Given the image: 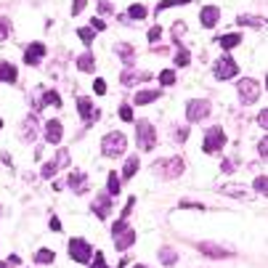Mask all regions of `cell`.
Returning <instances> with one entry per match:
<instances>
[{
    "label": "cell",
    "instance_id": "1",
    "mask_svg": "<svg viewBox=\"0 0 268 268\" xmlns=\"http://www.w3.org/2000/svg\"><path fill=\"white\" fill-rule=\"evenodd\" d=\"M135 141H138V146L144 151L154 149V144H157V130H154V125L149 119H138V122H135Z\"/></svg>",
    "mask_w": 268,
    "mask_h": 268
},
{
    "label": "cell",
    "instance_id": "2",
    "mask_svg": "<svg viewBox=\"0 0 268 268\" xmlns=\"http://www.w3.org/2000/svg\"><path fill=\"white\" fill-rule=\"evenodd\" d=\"M125 149H128V141H125L122 133H106L104 141H101V151L106 157H119Z\"/></svg>",
    "mask_w": 268,
    "mask_h": 268
},
{
    "label": "cell",
    "instance_id": "3",
    "mask_svg": "<svg viewBox=\"0 0 268 268\" xmlns=\"http://www.w3.org/2000/svg\"><path fill=\"white\" fill-rule=\"evenodd\" d=\"M226 146V133L220 128H210L207 133H204V144H202V149L207 151V154H215V151H220Z\"/></svg>",
    "mask_w": 268,
    "mask_h": 268
},
{
    "label": "cell",
    "instance_id": "4",
    "mask_svg": "<svg viewBox=\"0 0 268 268\" xmlns=\"http://www.w3.org/2000/svg\"><path fill=\"white\" fill-rule=\"evenodd\" d=\"M90 255H93V247H90L85 239H72L69 242V258L77 260V263H88Z\"/></svg>",
    "mask_w": 268,
    "mask_h": 268
},
{
    "label": "cell",
    "instance_id": "5",
    "mask_svg": "<svg viewBox=\"0 0 268 268\" xmlns=\"http://www.w3.org/2000/svg\"><path fill=\"white\" fill-rule=\"evenodd\" d=\"M154 173H159L162 178H178L184 173V159H162L159 165H154Z\"/></svg>",
    "mask_w": 268,
    "mask_h": 268
},
{
    "label": "cell",
    "instance_id": "6",
    "mask_svg": "<svg viewBox=\"0 0 268 268\" xmlns=\"http://www.w3.org/2000/svg\"><path fill=\"white\" fill-rule=\"evenodd\" d=\"M239 96H242L244 104H252V101L260 96V83H258V80H252V77L239 80Z\"/></svg>",
    "mask_w": 268,
    "mask_h": 268
},
{
    "label": "cell",
    "instance_id": "7",
    "mask_svg": "<svg viewBox=\"0 0 268 268\" xmlns=\"http://www.w3.org/2000/svg\"><path fill=\"white\" fill-rule=\"evenodd\" d=\"M210 115V101L207 99H194L189 106H186V117H189V122H199V119H204Z\"/></svg>",
    "mask_w": 268,
    "mask_h": 268
},
{
    "label": "cell",
    "instance_id": "8",
    "mask_svg": "<svg viewBox=\"0 0 268 268\" xmlns=\"http://www.w3.org/2000/svg\"><path fill=\"white\" fill-rule=\"evenodd\" d=\"M236 75H239L236 61H234L231 56H220V61L215 64V77H218V80H231Z\"/></svg>",
    "mask_w": 268,
    "mask_h": 268
},
{
    "label": "cell",
    "instance_id": "9",
    "mask_svg": "<svg viewBox=\"0 0 268 268\" xmlns=\"http://www.w3.org/2000/svg\"><path fill=\"white\" fill-rule=\"evenodd\" d=\"M77 109H80V117H83L85 125H93L96 117H99V112L93 109V104H90V99H77Z\"/></svg>",
    "mask_w": 268,
    "mask_h": 268
},
{
    "label": "cell",
    "instance_id": "10",
    "mask_svg": "<svg viewBox=\"0 0 268 268\" xmlns=\"http://www.w3.org/2000/svg\"><path fill=\"white\" fill-rule=\"evenodd\" d=\"M43 56H45V45H43V43H32L30 48L24 50V61H27L30 67L40 64V61H43Z\"/></svg>",
    "mask_w": 268,
    "mask_h": 268
},
{
    "label": "cell",
    "instance_id": "11",
    "mask_svg": "<svg viewBox=\"0 0 268 268\" xmlns=\"http://www.w3.org/2000/svg\"><path fill=\"white\" fill-rule=\"evenodd\" d=\"M64 184L75 194H83V191H88V175L85 173H69V178H67Z\"/></svg>",
    "mask_w": 268,
    "mask_h": 268
},
{
    "label": "cell",
    "instance_id": "12",
    "mask_svg": "<svg viewBox=\"0 0 268 268\" xmlns=\"http://www.w3.org/2000/svg\"><path fill=\"white\" fill-rule=\"evenodd\" d=\"M61 133H64V130H61L59 119H48V122H45V138H48L50 144H61Z\"/></svg>",
    "mask_w": 268,
    "mask_h": 268
},
{
    "label": "cell",
    "instance_id": "13",
    "mask_svg": "<svg viewBox=\"0 0 268 268\" xmlns=\"http://www.w3.org/2000/svg\"><path fill=\"white\" fill-rule=\"evenodd\" d=\"M199 252L202 255H210V258H229V250H220L218 244H213V242H202L199 244Z\"/></svg>",
    "mask_w": 268,
    "mask_h": 268
},
{
    "label": "cell",
    "instance_id": "14",
    "mask_svg": "<svg viewBox=\"0 0 268 268\" xmlns=\"http://www.w3.org/2000/svg\"><path fill=\"white\" fill-rule=\"evenodd\" d=\"M93 210H96V215H99V218H109V210H112V199H109V194H101V197H96Z\"/></svg>",
    "mask_w": 268,
    "mask_h": 268
},
{
    "label": "cell",
    "instance_id": "15",
    "mask_svg": "<svg viewBox=\"0 0 268 268\" xmlns=\"http://www.w3.org/2000/svg\"><path fill=\"white\" fill-rule=\"evenodd\" d=\"M115 236H117V250H122V252L135 244V231H133V229H125V231L115 234Z\"/></svg>",
    "mask_w": 268,
    "mask_h": 268
},
{
    "label": "cell",
    "instance_id": "16",
    "mask_svg": "<svg viewBox=\"0 0 268 268\" xmlns=\"http://www.w3.org/2000/svg\"><path fill=\"white\" fill-rule=\"evenodd\" d=\"M218 19H220V11L215 8V5H207V8H202V27H215L218 24Z\"/></svg>",
    "mask_w": 268,
    "mask_h": 268
},
{
    "label": "cell",
    "instance_id": "17",
    "mask_svg": "<svg viewBox=\"0 0 268 268\" xmlns=\"http://www.w3.org/2000/svg\"><path fill=\"white\" fill-rule=\"evenodd\" d=\"M146 80H151V75H149V72H133V69L122 72V85H133V83H146Z\"/></svg>",
    "mask_w": 268,
    "mask_h": 268
},
{
    "label": "cell",
    "instance_id": "18",
    "mask_svg": "<svg viewBox=\"0 0 268 268\" xmlns=\"http://www.w3.org/2000/svg\"><path fill=\"white\" fill-rule=\"evenodd\" d=\"M45 104H53V106H61V99L56 90H43V99L35 101V109H43Z\"/></svg>",
    "mask_w": 268,
    "mask_h": 268
},
{
    "label": "cell",
    "instance_id": "19",
    "mask_svg": "<svg viewBox=\"0 0 268 268\" xmlns=\"http://www.w3.org/2000/svg\"><path fill=\"white\" fill-rule=\"evenodd\" d=\"M16 67L14 64H8V61H0V80L3 83H16Z\"/></svg>",
    "mask_w": 268,
    "mask_h": 268
},
{
    "label": "cell",
    "instance_id": "20",
    "mask_svg": "<svg viewBox=\"0 0 268 268\" xmlns=\"http://www.w3.org/2000/svg\"><path fill=\"white\" fill-rule=\"evenodd\" d=\"M115 50H117L119 56H122V61H125V64H133V61H135V48H133V45H128V43H119Z\"/></svg>",
    "mask_w": 268,
    "mask_h": 268
},
{
    "label": "cell",
    "instance_id": "21",
    "mask_svg": "<svg viewBox=\"0 0 268 268\" xmlns=\"http://www.w3.org/2000/svg\"><path fill=\"white\" fill-rule=\"evenodd\" d=\"M154 99H159V93H157V90H141V93H135V104H138V106H144V104H151V101Z\"/></svg>",
    "mask_w": 268,
    "mask_h": 268
},
{
    "label": "cell",
    "instance_id": "22",
    "mask_svg": "<svg viewBox=\"0 0 268 268\" xmlns=\"http://www.w3.org/2000/svg\"><path fill=\"white\" fill-rule=\"evenodd\" d=\"M77 67H80L83 72H93V69H96V59H93V53H83V56L77 59Z\"/></svg>",
    "mask_w": 268,
    "mask_h": 268
},
{
    "label": "cell",
    "instance_id": "23",
    "mask_svg": "<svg viewBox=\"0 0 268 268\" xmlns=\"http://www.w3.org/2000/svg\"><path fill=\"white\" fill-rule=\"evenodd\" d=\"M159 260H162L165 266H173V263H178V252L170 250V247H162L159 250Z\"/></svg>",
    "mask_w": 268,
    "mask_h": 268
},
{
    "label": "cell",
    "instance_id": "24",
    "mask_svg": "<svg viewBox=\"0 0 268 268\" xmlns=\"http://www.w3.org/2000/svg\"><path fill=\"white\" fill-rule=\"evenodd\" d=\"M138 173V157H130L128 162H125V170H122V178H133V175Z\"/></svg>",
    "mask_w": 268,
    "mask_h": 268
},
{
    "label": "cell",
    "instance_id": "25",
    "mask_svg": "<svg viewBox=\"0 0 268 268\" xmlns=\"http://www.w3.org/2000/svg\"><path fill=\"white\" fill-rule=\"evenodd\" d=\"M218 43H220V48H234V45H239L242 43V35H223V37H218Z\"/></svg>",
    "mask_w": 268,
    "mask_h": 268
},
{
    "label": "cell",
    "instance_id": "26",
    "mask_svg": "<svg viewBox=\"0 0 268 268\" xmlns=\"http://www.w3.org/2000/svg\"><path fill=\"white\" fill-rule=\"evenodd\" d=\"M35 260H37V263H53L56 255H53V250H37V252H35Z\"/></svg>",
    "mask_w": 268,
    "mask_h": 268
},
{
    "label": "cell",
    "instance_id": "27",
    "mask_svg": "<svg viewBox=\"0 0 268 268\" xmlns=\"http://www.w3.org/2000/svg\"><path fill=\"white\" fill-rule=\"evenodd\" d=\"M128 16L138 21V19H144V16H146V8H144V5H130V8H128Z\"/></svg>",
    "mask_w": 268,
    "mask_h": 268
},
{
    "label": "cell",
    "instance_id": "28",
    "mask_svg": "<svg viewBox=\"0 0 268 268\" xmlns=\"http://www.w3.org/2000/svg\"><path fill=\"white\" fill-rule=\"evenodd\" d=\"M106 189H109V194H119V175L117 173H109V184H106Z\"/></svg>",
    "mask_w": 268,
    "mask_h": 268
},
{
    "label": "cell",
    "instance_id": "29",
    "mask_svg": "<svg viewBox=\"0 0 268 268\" xmlns=\"http://www.w3.org/2000/svg\"><path fill=\"white\" fill-rule=\"evenodd\" d=\"M173 59H175V64H178V67H186V64H189V50H186V48H178V53H175L173 56Z\"/></svg>",
    "mask_w": 268,
    "mask_h": 268
},
{
    "label": "cell",
    "instance_id": "30",
    "mask_svg": "<svg viewBox=\"0 0 268 268\" xmlns=\"http://www.w3.org/2000/svg\"><path fill=\"white\" fill-rule=\"evenodd\" d=\"M77 35H80V40H83L85 45H90V43H93V37H96L90 27H83V30H77Z\"/></svg>",
    "mask_w": 268,
    "mask_h": 268
},
{
    "label": "cell",
    "instance_id": "31",
    "mask_svg": "<svg viewBox=\"0 0 268 268\" xmlns=\"http://www.w3.org/2000/svg\"><path fill=\"white\" fill-rule=\"evenodd\" d=\"M189 0H162V3H157V11H168L173 8V5H186Z\"/></svg>",
    "mask_w": 268,
    "mask_h": 268
},
{
    "label": "cell",
    "instance_id": "32",
    "mask_svg": "<svg viewBox=\"0 0 268 268\" xmlns=\"http://www.w3.org/2000/svg\"><path fill=\"white\" fill-rule=\"evenodd\" d=\"M56 170H59L56 159H53V162H45V165H43V178H53V175H56Z\"/></svg>",
    "mask_w": 268,
    "mask_h": 268
},
{
    "label": "cell",
    "instance_id": "33",
    "mask_svg": "<svg viewBox=\"0 0 268 268\" xmlns=\"http://www.w3.org/2000/svg\"><path fill=\"white\" fill-rule=\"evenodd\" d=\"M159 83H162V85H173V83H175V72H173V69L159 72Z\"/></svg>",
    "mask_w": 268,
    "mask_h": 268
},
{
    "label": "cell",
    "instance_id": "34",
    "mask_svg": "<svg viewBox=\"0 0 268 268\" xmlns=\"http://www.w3.org/2000/svg\"><path fill=\"white\" fill-rule=\"evenodd\" d=\"M56 165H59V168H67V165H69V151L59 149V154H56Z\"/></svg>",
    "mask_w": 268,
    "mask_h": 268
},
{
    "label": "cell",
    "instance_id": "35",
    "mask_svg": "<svg viewBox=\"0 0 268 268\" xmlns=\"http://www.w3.org/2000/svg\"><path fill=\"white\" fill-rule=\"evenodd\" d=\"M255 191H260L266 197V191H268V178L266 175H260V178H255Z\"/></svg>",
    "mask_w": 268,
    "mask_h": 268
},
{
    "label": "cell",
    "instance_id": "36",
    "mask_svg": "<svg viewBox=\"0 0 268 268\" xmlns=\"http://www.w3.org/2000/svg\"><path fill=\"white\" fill-rule=\"evenodd\" d=\"M8 35H11V21L3 16V19H0V40H5Z\"/></svg>",
    "mask_w": 268,
    "mask_h": 268
},
{
    "label": "cell",
    "instance_id": "37",
    "mask_svg": "<svg viewBox=\"0 0 268 268\" xmlns=\"http://www.w3.org/2000/svg\"><path fill=\"white\" fill-rule=\"evenodd\" d=\"M184 32H186V24H184V21H175V24H173V40H175V43L181 40Z\"/></svg>",
    "mask_w": 268,
    "mask_h": 268
},
{
    "label": "cell",
    "instance_id": "38",
    "mask_svg": "<svg viewBox=\"0 0 268 268\" xmlns=\"http://www.w3.org/2000/svg\"><path fill=\"white\" fill-rule=\"evenodd\" d=\"M119 117H122L125 122H133V109H130L128 104H125V106H119Z\"/></svg>",
    "mask_w": 268,
    "mask_h": 268
},
{
    "label": "cell",
    "instance_id": "39",
    "mask_svg": "<svg viewBox=\"0 0 268 268\" xmlns=\"http://www.w3.org/2000/svg\"><path fill=\"white\" fill-rule=\"evenodd\" d=\"M24 133H27V138H35V117H30V122L24 125Z\"/></svg>",
    "mask_w": 268,
    "mask_h": 268
},
{
    "label": "cell",
    "instance_id": "40",
    "mask_svg": "<svg viewBox=\"0 0 268 268\" xmlns=\"http://www.w3.org/2000/svg\"><path fill=\"white\" fill-rule=\"evenodd\" d=\"M146 37H149V43H159V37H162V30H159V27H151Z\"/></svg>",
    "mask_w": 268,
    "mask_h": 268
},
{
    "label": "cell",
    "instance_id": "41",
    "mask_svg": "<svg viewBox=\"0 0 268 268\" xmlns=\"http://www.w3.org/2000/svg\"><path fill=\"white\" fill-rule=\"evenodd\" d=\"M99 11H101V14H112V11H115V5H112L109 0H101V3H99Z\"/></svg>",
    "mask_w": 268,
    "mask_h": 268
},
{
    "label": "cell",
    "instance_id": "42",
    "mask_svg": "<svg viewBox=\"0 0 268 268\" xmlns=\"http://www.w3.org/2000/svg\"><path fill=\"white\" fill-rule=\"evenodd\" d=\"M93 90H96L99 96H104V93H106V83H104V80H96V83H93Z\"/></svg>",
    "mask_w": 268,
    "mask_h": 268
},
{
    "label": "cell",
    "instance_id": "43",
    "mask_svg": "<svg viewBox=\"0 0 268 268\" xmlns=\"http://www.w3.org/2000/svg\"><path fill=\"white\" fill-rule=\"evenodd\" d=\"M85 3H88V0H75V5H72V16H77L80 11L85 8Z\"/></svg>",
    "mask_w": 268,
    "mask_h": 268
},
{
    "label": "cell",
    "instance_id": "44",
    "mask_svg": "<svg viewBox=\"0 0 268 268\" xmlns=\"http://www.w3.org/2000/svg\"><path fill=\"white\" fill-rule=\"evenodd\" d=\"M258 151H260V157H263V159L268 157V141H266V138H263V141H260V144H258Z\"/></svg>",
    "mask_w": 268,
    "mask_h": 268
},
{
    "label": "cell",
    "instance_id": "45",
    "mask_svg": "<svg viewBox=\"0 0 268 268\" xmlns=\"http://www.w3.org/2000/svg\"><path fill=\"white\" fill-rule=\"evenodd\" d=\"M258 122L263 125V130L268 128V109H263V112H260V115H258Z\"/></svg>",
    "mask_w": 268,
    "mask_h": 268
},
{
    "label": "cell",
    "instance_id": "46",
    "mask_svg": "<svg viewBox=\"0 0 268 268\" xmlns=\"http://www.w3.org/2000/svg\"><path fill=\"white\" fill-rule=\"evenodd\" d=\"M93 268H109V266L104 263V255H101V252H96V263H93Z\"/></svg>",
    "mask_w": 268,
    "mask_h": 268
},
{
    "label": "cell",
    "instance_id": "47",
    "mask_svg": "<svg viewBox=\"0 0 268 268\" xmlns=\"http://www.w3.org/2000/svg\"><path fill=\"white\" fill-rule=\"evenodd\" d=\"M90 30H106V24H104V21H101V19H93V21H90Z\"/></svg>",
    "mask_w": 268,
    "mask_h": 268
},
{
    "label": "cell",
    "instance_id": "48",
    "mask_svg": "<svg viewBox=\"0 0 268 268\" xmlns=\"http://www.w3.org/2000/svg\"><path fill=\"white\" fill-rule=\"evenodd\" d=\"M223 173H234V159H226L223 162Z\"/></svg>",
    "mask_w": 268,
    "mask_h": 268
},
{
    "label": "cell",
    "instance_id": "49",
    "mask_svg": "<svg viewBox=\"0 0 268 268\" xmlns=\"http://www.w3.org/2000/svg\"><path fill=\"white\" fill-rule=\"evenodd\" d=\"M50 229H53V231H61V220H59V218H50Z\"/></svg>",
    "mask_w": 268,
    "mask_h": 268
},
{
    "label": "cell",
    "instance_id": "50",
    "mask_svg": "<svg viewBox=\"0 0 268 268\" xmlns=\"http://www.w3.org/2000/svg\"><path fill=\"white\" fill-rule=\"evenodd\" d=\"M186 135H189V130H186V128H181V130H178V133H175V138H181V141H184V138H186Z\"/></svg>",
    "mask_w": 268,
    "mask_h": 268
},
{
    "label": "cell",
    "instance_id": "51",
    "mask_svg": "<svg viewBox=\"0 0 268 268\" xmlns=\"http://www.w3.org/2000/svg\"><path fill=\"white\" fill-rule=\"evenodd\" d=\"M0 268H8V263H0Z\"/></svg>",
    "mask_w": 268,
    "mask_h": 268
},
{
    "label": "cell",
    "instance_id": "52",
    "mask_svg": "<svg viewBox=\"0 0 268 268\" xmlns=\"http://www.w3.org/2000/svg\"><path fill=\"white\" fill-rule=\"evenodd\" d=\"M135 268H146V266H135Z\"/></svg>",
    "mask_w": 268,
    "mask_h": 268
},
{
    "label": "cell",
    "instance_id": "53",
    "mask_svg": "<svg viewBox=\"0 0 268 268\" xmlns=\"http://www.w3.org/2000/svg\"><path fill=\"white\" fill-rule=\"evenodd\" d=\"M0 128H3V119H0Z\"/></svg>",
    "mask_w": 268,
    "mask_h": 268
}]
</instances>
